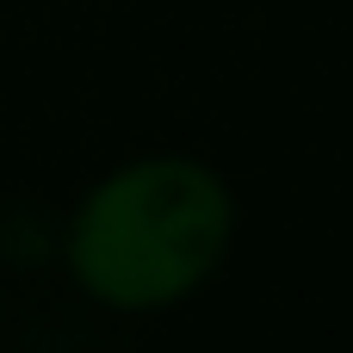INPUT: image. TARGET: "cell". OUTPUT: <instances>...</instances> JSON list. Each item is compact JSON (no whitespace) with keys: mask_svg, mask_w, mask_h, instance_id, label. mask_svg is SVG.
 <instances>
[{"mask_svg":"<svg viewBox=\"0 0 353 353\" xmlns=\"http://www.w3.org/2000/svg\"><path fill=\"white\" fill-rule=\"evenodd\" d=\"M230 248V192L186 155H149L112 174L74 217L68 267L112 310L186 298Z\"/></svg>","mask_w":353,"mask_h":353,"instance_id":"1","label":"cell"}]
</instances>
